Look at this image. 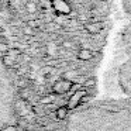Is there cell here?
<instances>
[{"label":"cell","instance_id":"6da1fadb","mask_svg":"<svg viewBox=\"0 0 131 131\" xmlns=\"http://www.w3.org/2000/svg\"><path fill=\"white\" fill-rule=\"evenodd\" d=\"M16 118V92L9 73L0 65V131L6 130Z\"/></svg>","mask_w":131,"mask_h":131},{"label":"cell","instance_id":"7a4b0ae2","mask_svg":"<svg viewBox=\"0 0 131 131\" xmlns=\"http://www.w3.org/2000/svg\"><path fill=\"white\" fill-rule=\"evenodd\" d=\"M51 6L54 12L59 16H69L72 13V7L68 0H51Z\"/></svg>","mask_w":131,"mask_h":131},{"label":"cell","instance_id":"3957f363","mask_svg":"<svg viewBox=\"0 0 131 131\" xmlns=\"http://www.w3.org/2000/svg\"><path fill=\"white\" fill-rule=\"evenodd\" d=\"M72 88V82L69 79H61L54 85V92L55 93H66Z\"/></svg>","mask_w":131,"mask_h":131},{"label":"cell","instance_id":"277c9868","mask_svg":"<svg viewBox=\"0 0 131 131\" xmlns=\"http://www.w3.org/2000/svg\"><path fill=\"white\" fill-rule=\"evenodd\" d=\"M85 30L90 35H96L103 30V24L100 21H89V23L85 24Z\"/></svg>","mask_w":131,"mask_h":131},{"label":"cell","instance_id":"5b68a950","mask_svg":"<svg viewBox=\"0 0 131 131\" xmlns=\"http://www.w3.org/2000/svg\"><path fill=\"white\" fill-rule=\"evenodd\" d=\"M78 58H79L80 61H89L93 58V52L90 51V49L88 48H82L79 52H78Z\"/></svg>","mask_w":131,"mask_h":131},{"label":"cell","instance_id":"8992f818","mask_svg":"<svg viewBox=\"0 0 131 131\" xmlns=\"http://www.w3.org/2000/svg\"><path fill=\"white\" fill-rule=\"evenodd\" d=\"M66 113H68V108L66 107H61V108H58V118H65V116H66Z\"/></svg>","mask_w":131,"mask_h":131},{"label":"cell","instance_id":"52a82bcc","mask_svg":"<svg viewBox=\"0 0 131 131\" xmlns=\"http://www.w3.org/2000/svg\"><path fill=\"white\" fill-rule=\"evenodd\" d=\"M9 47H7V44L6 42H0V55H3V54H6V52H9Z\"/></svg>","mask_w":131,"mask_h":131},{"label":"cell","instance_id":"ba28073f","mask_svg":"<svg viewBox=\"0 0 131 131\" xmlns=\"http://www.w3.org/2000/svg\"><path fill=\"white\" fill-rule=\"evenodd\" d=\"M35 9H37L35 3H32V2H28V3H27V10H28V13H35Z\"/></svg>","mask_w":131,"mask_h":131},{"label":"cell","instance_id":"9c48e42d","mask_svg":"<svg viewBox=\"0 0 131 131\" xmlns=\"http://www.w3.org/2000/svg\"><path fill=\"white\" fill-rule=\"evenodd\" d=\"M24 34H27V35H31L32 34V31H34V28L32 27H30V26H27V27H24Z\"/></svg>","mask_w":131,"mask_h":131},{"label":"cell","instance_id":"30bf717a","mask_svg":"<svg viewBox=\"0 0 131 131\" xmlns=\"http://www.w3.org/2000/svg\"><path fill=\"white\" fill-rule=\"evenodd\" d=\"M100 2H107V0H100Z\"/></svg>","mask_w":131,"mask_h":131},{"label":"cell","instance_id":"8fae6325","mask_svg":"<svg viewBox=\"0 0 131 131\" xmlns=\"http://www.w3.org/2000/svg\"><path fill=\"white\" fill-rule=\"evenodd\" d=\"M3 131H4V130H3Z\"/></svg>","mask_w":131,"mask_h":131}]
</instances>
